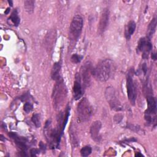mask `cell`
Returning a JSON list of instances; mask_svg holds the SVG:
<instances>
[{
    "label": "cell",
    "instance_id": "6da1fadb",
    "mask_svg": "<svg viewBox=\"0 0 157 157\" xmlns=\"http://www.w3.org/2000/svg\"><path fill=\"white\" fill-rule=\"evenodd\" d=\"M111 71L112 61L105 59L100 61L94 67H93L92 75L98 81L104 82L110 78Z\"/></svg>",
    "mask_w": 157,
    "mask_h": 157
},
{
    "label": "cell",
    "instance_id": "7a4b0ae2",
    "mask_svg": "<svg viewBox=\"0 0 157 157\" xmlns=\"http://www.w3.org/2000/svg\"><path fill=\"white\" fill-rule=\"evenodd\" d=\"M67 96V89L64 80L61 77L56 81L52 92L53 107L56 109H59L64 104Z\"/></svg>",
    "mask_w": 157,
    "mask_h": 157
},
{
    "label": "cell",
    "instance_id": "3957f363",
    "mask_svg": "<svg viewBox=\"0 0 157 157\" xmlns=\"http://www.w3.org/2000/svg\"><path fill=\"white\" fill-rule=\"evenodd\" d=\"M92 113L91 106L89 101L86 98H82L77 107V118L80 123L85 122L91 117Z\"/></svg>",
    "mask_w": 157,
    "mask_h": 157
},
{
    "label": "cell",
    "instance_id": "277c9868",
    "mask_svg": "<svg viewBox=\"0 0 157 157\" xmlns=\"http://www.w3.org/2000/svg\"><path fill=\"white\" fill-rule=\"evenodd\" d=\"M83 21L82 17L80 15H75L71 23L69 28V37L71 39L77 40L82 31Z\"/></svg>",
    "mask_w": 157,
    "mask_h": 157
},
{
    "label": "cell",
    "instance_id": "5b68a950",
    "mask_svg": "<svg viewBox=\"0 0 157 157\" xmlns=\"http://www.w3.org/2000/svg\"><path fill=\"white\" fill-rule=\"evenodd\" d=\"M105 97L110 108L117 112L123 110V105L117 98L115 91L112 86H108L105 91Z\"/></svg>",
    "mask_w": 157,
    "mask_h": 157
},
{
    "label": "cell",
    "instance_id": "8992f818",
    "mask_svg": "<svg viewBox=\"0 0 157 157\" xmlns=\"http://www.w3.org/2000/svg\"><path fill=\"white\" fill-rule=\"evenodd\" d=\"M133 69H130L126 76V88L127 95L132 105H134L137 98L136 87L133 79Z\"/></svg>",
    "mask_w": 157,
    "mask_h": 157
},
{
    "label": "cell",
    "instance_id": "52a82bcc",
    "mask_svg": "<svg viewBox=\"0 0 157 157\" xmlns=\"http://www.w3.org/2000/svg\"><path fill=\"white\" fill-rule=\"evenodd\" d=\"M92 64L89 61H86L81 67L80 69V78L83 86L85 88L88 87L91 83V77L92 75Z\"/></svg>",
    "mask_w": 157,
    "mask_h": 157
},
{
    "label": "cell",
    "instance_id": "ba28073f",
    "mask_svg": "<svg viewBox=\"0 0 157 157\" xmlns=\"http://www.w3.org/2000/svg\"><path fill=\"white\" fill-rule=\"evenodd\" d=\"M152 49V44L150 40L147 37H142L140 39L137 47V50L139 52L142 53V58L147 59L151 50Z\"/></svg>",
    "mask_w": 157,
    "mask_h": 157
},
{
    "label": "cell",
    "instance_id": "9c48e42d",
    "mask_svg": "<svg viewBox=\"0 0 157 157\" xmlns=\"http://www.w3.org/2000/svg\"><path fill=\"white\" fill-rule=\"evenodd\" d=\"M109 10L108 9L105 8L102 10L101 17L99 18V21L98 26V33L99 35L104 34L105 31L107 29V27L109 24Z\"/></svg>",
    "mask_w": 157,
    "mask_h": 157
},
{
    "label": "cell",
    "instance_id": "30bf717a",
    "mask_svg": "<svg viewBox=\"0 0 157 157\" xmlns=\"http://www.w3.org/2000/svg\"><path fill=\"white\" fill-rule=\"evenodd\" d=\"M83 93V91L80 75L78 73H77L75 76V80L73 86V97L74 99H79L82 97Z\"/></svg>",
    "mask_w": 157,
    "mask_h": 157
},
{
    "label": "cell",
    "instance_id": "8fae6325",
    "mask_svg": "<svg viewBox=\"0 0 157 157\" xmlns=\"http://www.w3.org/2000/svg\"><path fill=\"white\" fill-rule=\"evenodd\" d=\"M53 129L52 127L51 120H48L45 122L44 128V134L45 137V139L48 143L50 147L52 148H55L54 142H53Z\"/></svg>",
    "mask_w": 157,
    "mask_h": 157
},
{
    "label": "cell",
    "instance_id": "7c38bea8",
    "mask_svg": "<svg viewBox=\"0 0 157 157\" xmlns=\"http://www.w3.org/2000/svg\"><path fill=\"white\" fill-rule=\"evenodd\" d=\"M9 136L13 140L17 147L21 150V151L23 153H26V150L28 149L27 146V139L23 137H21L18 136L17 134L10 132L9 134Z\"/></svg>",
    "mask_w": 157,
    "mask_h": 157
},
{
    "label": "cell",
    "instance_id": "4fadbf2b",
    "mask_svg": "<svg viewBox=\"0 0 157 157\" xmlns=\"http://www.w3.org/2000/svg\"><path fill=\"white\" fill-rule=\"evenodd\" d=\"M102 123L100 121H94L90 127V134L92 139L96 142H100L101 139V136L100 134V130L101 129Z\"/></svg>",
    "mask_w": 157,
    "mask_h": 157
},
{
    "label": "cell",
    "instance_id": "5bb4252c",
    "mask_svg": "<svg viewBox=\"0 0 157 157\" xmlns=\"http://www.w3.org/2000/svg\"><path fill=\"white\" fill-rule=\"evenodd\" d=\"M147 109L145 112V115L155 117L156 112V98L151 94H148L147 96Z\"/></svg>",
    "mask_w": 157,
    "mask_h": 157
},
{
    "label": "cell",
    "instance_id": "9a60e30c",
    "mask_svg": "<svg viewBox=\"0 0 157 157\" xmlns=\"http://www.w3.org/2000/svg\"><path fill=\"white\" fill-rule=\"evenodd\" d=\"M136 28V23L134 21H130L128 23L125 27L124 30V36L127 40H129L132 36V35L134 34Z\"/></svg>",
    "mask_w": 157,
    "mask_h": 157
},
{
    "label": "cell",
    "instance_id": "2e32d148",
    "mask_svg": "<svg viewBox=\"0 0 157 157\" xmlns=\"http://www.w3.org/2000/svg\"><path fill=\"white\" fill-rule=\"evenodd\" d=\"M61 71V64L59 62L54 63L51 71V77L53 80H58L61 78L60 74Z\"/></svg>",
    "mask_w": 157,
    "mask_h": 157
},
{
    "label": "cell",
    "instance_id": "e0dca14e",
    "mask_svg": "<svg viewBox=\"0 0 157 157\" xmlns=\"http://www.w3.org/2000/svg\"><path fill=\"white\" fill-rule=\"evenodd\" d=\"M156 23H157L156 18L155 17L151 20V21L150 22V23L148 26L147 32V38L149 40L151 39V38L152 37L153 34L155 33V32L156 31Z\"/></svg>",
    "mask_w": 157,
    "mask_h": 157
},
{
    "label": "cell",
    "instance_id": "ac0fdd59",
    "mask_svg": "<svg viewBox=\"0 0 157 157\" xmlns=\"http://www.w3.org/2000/svg\"><path fill=\"white\" fill-rule=\"evenodd\" d=\"M9 20H10L13 23L14 26H18V25L20 24V17H18V12L16 9H15L12 12L9 18Z\"/></svg>",
    "mask_w": 157,
    "mask_h": 157
},
{
    "label": "cell",
    "instance_id": "d6986e66",
    "mask_svg": "<svg viewBox=\"0 0 157 157\" xmlns=\"http://www.w3.org/2000/svg\"><path fill=\"white\" fill-rule=\"evenodd\" d=\"M24 8L25 10L29 13H31L34 11V1L31 0H26L24 1Z\"/></svg>",
    "mask_w": 157,
    "mask_h": 157
},
{
    "label": "cell",
    "instance_id": "ffe728a7",
    "mask_svg": "<svg viewBox=\"0 0 157 157\" xmlns=\"http://www.w3.org/2000/svg\"><path fill=\"white\" fill-rule=\"evenodd\" d=\"M92 152V148L90 146H85L80 150V155L82 156L86 157L89 156Z\"/></svg>",
    "mask_w": 157,
    "mask_h": 157
},
{
    "label": "cell",
    "instance_id": "44dd1931",
    "mask_svg": "<svg viewBox=\"0 0 157 157\" xmlns=\"http://www.w3.org/2000/svg\"><path fill=\"white\" fill-rule=\"evenodd\" d=\"M31 120L36 128H39L40 126V115L39 113H34L33 115Z\"/></svg>",
    "mask_w": 157,
    "mask_h": 157
},
{
    "label": "cell",
    "instance_id": "7402d4cb",
    "mask_svg": "<svg viewBox=\"0 0 157 157\" xmlns=\"http://www.w3.org/2000/svg\"><path fill=\"white\" fill-rule=\"evenodd\" d=\"M82 58H83L82 56H80L77 54H74L72 55V56L71 58V60L74 63H78L80 62Z\"/></svg>",
    "mask_w": 157,
    "mask_h": 157
},
{
    "label": "cell",
    "instance_id": "603a6c76",
    "mask_svg": "<svg viewBox=\"0 0 157 157\" xmlns=\"http://www.w3.org/2000/svg\"><path fill=\"white\" fill-rule=\"evenodd\" d=\"M33 106L32 104H31L29 102H26L24 104L23 109H24L25 112L29 113V112H30L33 110Z\"/></svg>",
    "mask_w": 157,
    "mask_h": 157
},
{
    "label": "cell",
    "instance_id": "cb8c5ba5",
    "mask_svg": "<svg viewBox=\"0 0 157 157\" xmlns=\"http://www.w3.org/2000/svg\"><path fill=\"white\" fill-rule=\"evenodd\" d=\"M40 152V150H39L37 148H33L32 149H31L30 150V153H31V156H36V155L37 153H39Z\"/></svg>",
    "mask_w": 157,
    "mask_h": 157
},
{
    "label": "cell",
    "instance_id": "d4e9b609",
    "mask_svg": "<svg viewBox=\"0 0 157 157\" xmlns=\"http://www.w3.org/2000/svg\"><path fill=\"white\" fill-rule=\"evenodd\" d=\"M142 70L143 71L144 74H145L146 72H147V66L146 65V63H144L142 64Z\"/></svg>",
    "mask_w": 157,
    "mask_h": 157
},
{
    "label": "cell",
    "instance_id": "484cf974",
    "mask_svg": "<svg viewBox=\"0 0 157 157\" xmlns=\"http://www.w3.org/2000/svg\"><path fill=\"white\" fill-rule=\"evenodd\" d=\"M39 147H40V149L43 151H45V145L42 143V142H40V144H39Z\"/></svg>",
    "mask_w": 157,
    "mask_h": 157
},
{
    "label": "cell",
    "instance_id": "4316f807",
    "mask_svg": "<svg viewBox=\"0 0 157 157\" xmlns=\"http://www.w3.org/2000/svg\"><path fill=\"white\" fill-rule=\"evenodd\" d=\"M151 58L153 60H155L156 59V53H151Z\"/></svg>",
    "mask_w": 157,
    "mask_h": 157
},
{
    "label": "cell",
    "instance_id": "83f0119b",
    "mask_svg": "<svg viewBox=\"0 0 157 157\" xmlns=\"http://www.w3.org/2000/svg\"><path fill=\"white\" fill-rule=\"evenodd\" d=\"M9 9H10V8H7V10H6V12H5V13H8V12H9Z\"/></svg>",
    "mask_w": 157,
    "mask_h": 157
},
{
    "label": "cell",
    "instance_id": "f1b7e54d",
    "mask_svg": "<svg viewBox=\"0 0 157 157\" xmlns=\"http://www.w3.org/2000/svg\"><path fill=\"white\" fill-rule=\"evenodd\" d=\"M8 2H9V4H10V6H12V1H9Z\"/></svg>",
    "mask_w": 157,
    "mask_h": 157
}]
</instances>
